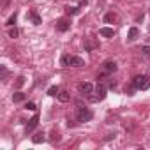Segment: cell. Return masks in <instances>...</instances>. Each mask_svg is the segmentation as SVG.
Listing matches in <instances>:
<instances>
[{
    "mask_svg": "<svg viewBox=\"0 0 150 150\" xmlns=\"http://www.w3.org/2000/svg\"><path fill=\"white\" fill-rule=\"evenodd\" d=\"M78 92H80L81 96H90V94L94 92V85L88 83V81H83V83L78 85Z\"/></svg>",
    "mask_w": 150,
    "mask_h": 150,
    "instance_id": "obj_4",
    "label": "cell"
},
{
    "mask_svg": "<svg viewBox=\"0 0 150 150\" xmlns=\"http://www.w3.org/2000/svg\"><path fill=\"white\" fill-rule=\"evenodd\" d=\"M55 28H57L58 32H67V30L71 28V20H67V18L58 20V21L55 23Z\"/></svg>",
    "mask_w": 150,
    "mask_h": 150,
    "instance_id": "obj_5",
    "label": "cell"
},
{
    "mask_svg": "<svg viewBox=\"0 0 150 150\" xmlns=\"http://www.w3.org/2000/svg\"><path fill=\"white\" fill-rule=\"evenodd\" d=\"M108 74H110V72H106V71H103L101 74H97V81H104V80L108 78Z\"/></svg>",
    "mask_w": 150,
    "mask_h": 150,
    "instance_id": "obj_23",
    "label": "cell"
},
{
    "mask_svg": "<svg viewBox=\"0 0 150 150\" xmlns=\"http://www.w3.org/2000/svg\"><path fill=\"white\" fill-rule=\"evenodd\" d=\"M141 53L143 57H150V46H141Z\"/></svg>",
    "mask_w": 150,
    "mask_h": 150,
    "instance_id": "obj_25",
    "label": "cell"
},
{
    "mask_svg": "<svg viewBox=\"0 0 150 150\" xmlns=\"http://www.w3.org/2000/svg\"><path fill=\"white\" fill-rule=\"evenodd\" d=\"M88 4V0H80V6H87Z\"/></svg>",
    "mask_w": 150,
    "mask_h": 150,
    "instance_id": "obj_30",
    "label": "cell"
},
{
    "mask_svg": "<svg viewBox=\"0 0 150 150\" xmlns=\"http://www.w3.org/2000/svg\"><path fill=\"white\" fill-rule=\"evenodd\" d=\"M85 60L81 57H71V67H83Z\"/></svg>",
    "mask_w": 150,
    "mask_h": 150,
    "instance_id": "obj_10",
    "label": "cell"
},
{
    "mask_svg": "<svg viewBox=\"0 0 150 150\" xmlns=\"http://www.w3.org/2000/svg\"><path fill=\"white\" fill-rule=\"evenodd\" d=\"M18 35H20V30H18V28H16V27H14V28H11V30H9V37H13V39H16V37H18Z\"/></svg>",
    "mask_w": 150,
    "mask_h": 150,
    "instance_id": "obj_22",
    "label": "cell"
},
{
    "mask_svg": "<svg viewBox=\"0 0 150 150\" xmlns=\"http://www.w3.org/2000/svg\"><path fill=\"white\" fill-rule=\"evenodd\" d=\"M7 4H9V0H2V7H7Z\"/></svg>",
    "mask_w": 150,
    "mask_h": 150,
    "instance_id": "obj_31",
    "label": "cell"
},
{
    "mask_svg": "<svg viewBox=\"0 0 150 150\" xmlns=\"http://www.w3.org/2000/svg\"><path fill=\"white\" fill-rule=\"evenodd\" d=\"M16 20H18V14L14 13V14H13V16H11L9 20H7V23H6V25H7V27H14V23H16Z\"/></svg>",
    "mask_w": 150,
    "mask_h": 150,
    "instance_id": "obj_21",
    "label": "cell"
},
{
    "mask_svg": "<svg viewBox=\"0 0 150 150\" xmlns=\"http://www.w3.org/2000/svg\"><path fill=\"white\" fill-rule=\"evenodd\" d=\"M117 69H118V65H117V62H113V60H108V62H104V71L106 72H117Z\"/></svg>",
    "mask_w": 150,
    "mask_h": 150,
    "instance_id": "obj_7",
    "label": "cell"
},
{
    "mask_svg": "<svg viewBox=\"0 0 150 150\" xmlns=\"http://www.w3.org/2000/svg\"><path fill=\"white\" fill-rule=\"evenodd\" d=\"M132 87L136 90H148L150 88V76H145V74H141V76H134L132 78Z\"/></svg>",
    "mask_w": 150,
    "mask_h": 150,
    "instance_id": "obj_1",
    "label": "cell"
},
{
    "mask_svg": "<svg viewBox=\"0 0 150 150\" xmlns=\"http://www.w3.org/2000/svg\"><path fill=\"white\" fill-rule=\"evenodd\" d=\"M25 108H27V110H30V111H35V110H37V106H35V103H32V101H28V103L25 104Z\"/></svg>",
    "mask_w": 150,
    "mask_h": 150,
    "instance_id": "obj_24",
    "label": "cell"
},
{
    "mask_svg": "<svg viewBox=\"0 0 150 150\" xmlns=\"http://www.w3.org/2000/svg\"><path fill=\"white\" fill-rule=\"evenodd\" d=\"M71 57H72V55H67V53H65V55H62L60 64H62L64 67H71Z\"/></svg>",
    "mask_w": 150,
    "mask_h": 150,
    "instance_id": "obj_13",
    "label": "cell"
},
{
    "mask_svg": "<svg viewBox=\"0 0 150 150\" xmlns=\"http://www.w3.org/2000/svg\"><path fill=\"white\" fill-rule=\"evenodd\" d=\"M46 94H48L50 97H55V96H58V94H60V90H58V87H57V85H53V87H50V88H48V92H46Z\"/></svg>",
    "mask_w": 150,
    "mask_h": 150,
    "instance_id": "obj_14",
    "label": "cell"
},
{
    "mask_svg": "<svg viewBox=\"0 0 150 150\" xmlns=\"http://www.w3.org/2000/svg\"><path fill=\"white\" fill-rule=\"evenodd\" d=\"M148 39H150V37H148Z\"/></svg>",
    "mask_w": 150,
    "mask_h": 150,
    "instance_id": "obj_33",
    "label": "cell"
},
{
    "mask_svg": "<svg viewBox=\"0 0 150 150\" xmlns=\"http://www.w3.org/2000/svg\"><path fill=\"white\" fill-rule=\"evenodd\" d=\"M148 32H150V25H148Z\"/></svg>",
    "mask_w": 150,
    "mask_h": 150,
    "instance_id": "obj_32",
    "label": "cell"
},
{
    "mask_svg": "<svg viewBox=\"0 0 150 150\" xmlns=\"http://www.w3.org/2000/svg\"><path fill=\"white\" fill-rule=\"evenodd\" d=\"M23 85H25V78H23V76H20V78L16 80V83H14V88H16V90H20Z\"/></svg>",
    "mask_w": 150,
    "mask_h": 150,
    "instance_id": "obj_20",
    "label": "cell"
},
{
    "mask_svg": "<svg viewBox=\"0 0 150 150\" xmlns=\"http://www.w3.org/2000/svg\"><path fill=\"white\" fill-rule=\"evenodd\" d=\"M76 115H78V122H90L94 118V113L85 108V106H78L76 108Z\"/></svg>",
    "mask_w": 150,
    "mask_h": 150,
    "instance_id": "obj_3",
    "label": "cell"
},
{
    "mask_svg": "<svg viewBox=\"0 0 150 150\" xmlns=\"http://www.w3.org/2000/svg\"><path fill=\"white\" fill-rule=\"evenodd\" d=\"M27 99V94H23V92H14L13 94V101L14 103H23Z\"/></svg>",
    "mask_w": 150,
    "mask_h": 150,
    "instance_id": "obj_12",
    "label": "cell"
},
{
    "mask_svg": "<svg viewBox=\"0 0 150 150\" xmlns=\"http://www.w3.org/2000/svg\"><path fill=\"white\" fill-rule=\"evenodd\" d=\"M97 46H99L97 42H92V41H85V50H87V51H92V50H94V48H97Z\"/></svg>",
    "mask_w": 150,
    "mask_h": 150,
    "instance_id": "obj_19",
    "label": "cell"
},
{
    "mask_svg": "<svg viewBox=\"0 0 150 150\" xmlns=\"http://www.w3.org/2000/svg\"><path fill=\"white\" fill-rule=\"evenodd\" d=\"M27 18H30L34 25H41V16H39V14H37L35 11H30V13L27 14Z\"/></svg>",
    "mask_w": 150,
    "mask_h": 150,
    "instance_id": "obj_11",
    "label": "cell"
},
{
    "mask_svg": "<svg viewBox=\"0 0 150 150\" xmlns=\"http://www.w3.org/2000/svg\"><path fill=\"white\" fill-rule=\"evenodd\" d=\"M117 20V14L115 13H106V16H104V23H113Z\"/></svg>",
    "mask_w": 150,
    "mask_h": 150,
    "instance_id": "obj_17",
    "label": "cell"
},
{
    "mask_svg": "<svg viewBox=\"0 0 150 150\" xmlns=\"http://www.w3.org/2000/svg\"><path fill=\"white\" fill-rule=\"evenodd\" d=\"M74 125H76V122H74V120H71V118H69V120H67V127H74Z\"/></svg>",
    "mask_w": 150,
    "mask_h": 150,
    "instance_id": "obj_28",
    "label": "cell"
},
{
    "mask_svg": "<svg viewBox=\"0 0 150 150\" xmlns=\"http://www.w3.org/2000/svg\"><path fill=\"white\" fill-rule=\"evenodd\" d=\"M138 37H139V30H138L136 27H131V28H129V34H127V41L132 42V41H136Z\"/></svg>",
    "mask_w": 150,
    "mask_h": 150,
    "instance_id": "obj_9",
    "label": "cell"
},
{
    "mask_svg": "<svg viewBox=\"0 0 150 150\" xmlns=\"http://www.w3.org/2000/svg\"><path fill=\"white\" fill-rule=\"evenodd\" d=\"M69 99H71L69 92H60V94H58V101H60V103H67Z\"/></svg>",
    "mask_w": 150,
    "mask_h": 150,
    "instance_id": "obj_18",
    "label": "cell"
},
{
    "mask_svg": "<svg viewBox=\"0 0 150 150\" xmlns=\"http://www.w3.org/2000/svg\"><path fill=\"white\" fill-rule=\"evenodd\" d=\"M113 138H115V134H108V136H106L104 139H106V141H110V139H113Z\"/></svg>",
    "mask_w": 150,
    "mask_h": 150,
    "instance_id": "obj_29",
    "label": "cell"
},
{
    "mask_svg": "<svg viewBox=\"0 0 150 150\" xmlns=\"http://www.w3.org/2000/svg\"><path fill=\"white\" fill-rule=\"evenodd\" d=\"M108 87H110V88H115V87H117V81H115V80H110V81H108Z\"/></svg>",
    "mask_w": 150,
    "mask_h": 150,
    "instance_id": "obj_27",
    "label": "cell"
},
{
    "mask_svg": "<svg viewBox=\"0 0 150 150\" xmlns=\"http://www.w3.org/2000/svg\"><path fill=\"white\" fill-rule=\"evenodd\" d=\"M99 34H101L103 37H108V39H111V37L115 35V30H113L111 27H103V28L99 30Z\"/></svg>",
    "mask_w": 150,
    "mask_h": 150,
    "instance_id": "obj_8",
    "label": "cell"
},
{
    "mask_svg": "<svg viewBox=\"0 0 150 150\" xmlns=\"http://www.w3.org/2000/svg\"><path fill=\"white\" fill-rule=\"evenodd\" d=\"M106 85L103 81H97V87H96V96H87L90 103H97V101H103L106 97Z\"/></svg>",
    "mask_w": 150,
    "mask_h": 150,
    "instance_id": "obj_2",
    "label": "cell"
},
{
    "mask_svg": "<svg viewBox=\"0 0 150 150\" xmlns=\"http://www.w3.org/2000/svg\"><path fill=\"white\" fill-rule=\"evenodd\" d=\"M80 13V7H76V6H69V7H65V14H69V16H72V14H78Z\"/></svg>",
    "mask_w": 150,
    "mask_h": 150,
    "instance_id": "obj_16",
    "label": "cell"
},
{
    "mask_svg": "<svg viewBox=\"0 0 150 150\" xmlns=\"http://www.w3.org/2000/svg\"><path fill=\"white\" fill-rule=\"evenodd\" d=\"M0 71H2V80H6V76H7V69L2 65V67H0Z\"/></svg>",
    "mask_w": 150,
    "mask_h": 150,
    "instance_id": "obj_26",
    "label": "cell"
},
{
    "mask_svg": "<svg viewBox=\"0 0 150 150\" xmlns=\"http://www.w3.org/2000/svg\"><path fill=\"white\" fill-rule=\"evenodd\" d=\"M37 124H39V115L35 113V115L27 122V125H25V132H27V134H28V132H32V131L37 127Z\"/></svg>",
    "mask_w": 150,
    "mask_h": 150,
    "instance_id": "obj_6",
    "label": "cell"
},
{
    "mask_svg": "<svg viewBox=\"0 0 150 150\" xmlns=\"http://www.w3.org/2000/svg\"><path fill=\"white\" fill-rule=\"evenodd\" d=\"M44 139H46V134H44V132H37V134L32 138V141H34V143H42Z\"/></svg>",
    "mask_w": 150,
    "mask_h": 150,
    "instance_id": "obj_15",
    "label": "cell"
}]
</instances>
